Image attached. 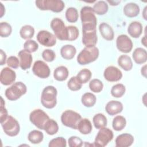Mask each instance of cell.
<instances>
[{
	"instance_id": "10",
	"label": "cell",
	"mask_w": 147,
	"mask_h": 147,
	"mask_svg": "<svg viewBox=\"0 0 147 147\" xmlns=\"http://www.w3.org/2000/svg\"><path fill=\"white\" fill-rule=\"evenodd\" d=\"M113 132L107 127L100 129L94 141V145L99 147L106 146L113 138Z\"/></svg>"
},
{
	"instance_id": "24",
	"label": "cell",
	"mask_w": 147,
	"mask_h": 147,
	"mask_svg": "<svg viewBox=\"0 0 147 147\" xmlns=\"http://www.w3.org/2000/svg\"><path fill=\"white\" fill-rule=\"evenodd\" d=\"M76 53L75 47L72 45H65L60 49V54L62 57L66 60H71L74 58Z\"/></svg>"
},
{
	"instance_id": "4",
	"label": "cell",
	"mask_w": 147,
	"mask_h": 147,
	"mask_svg": "<svg viewBox=\"0 0 147 147\" xmlns=\"http://www.w3.org/2000/svg\"><path fill=\"white\" fill-rule=\"evenodd\" d=\"M35 3L41 10H51L55 13L61 12L65 7V4L61 0H37Z\"/></svg>"
},
{
	"instance_id": "32",
	"label": "cell",
	"mask_w": 147,
	"mask_h": 147,
	"mask_svg": "<svg viewBox=\"0 0 147 147\" xmlns=\"http://www.w3.org/2000/svg\"><path fill=\"white\" fill-rule=\"evenodd\" d=\"M44 130L49 135L52 136L55 134L59 130V126L55 120L49 119L45 125Z\"/></svg>"
},
{
	"instance_id": "19",
	"label": "cell",
	"mask_w": 147,
	"mask_h": 147,
	"mask_svg": "<svg viewBox=\"0 0 147 147\" xmlns=\"http://www.w3.org/2000/svg\"><path fill=\"white\" fill-rule=\"evenodd\" d=\"M105 110L109 115H114L120 113L122 111L123 105L119 101L111 100L106 105Z\"/></svg>"
},
{
	"instance_id": "11",
	"label": "cell",
	"mask_w": 147,
	"mask_h": 147,
	"mask_svg": "<svg viewBox=\"0 0 147 147\" xmlns=\"http://www.w3.org/2000/svg\"><path fill=\"white\" fill-rule=\"evenodd\" d=\"M32 71L36 76L42 79L48 78L51 73L48 65L41 60L35 61L32 67Z\"/></svg>"
},
{
	"instance_id": "47",
	"label": "cell",
	"mask_w": 147,
	"mask_h": 147,
	"mask_svg": "<svg viewBox=\"0 0 147 147\" xmlns=\"http://www.w3.org/2000/svg\"><path fill=\"white\" fill-rule=\"evenodd\" d=\"M8 116V113L5 107V102L2 97H1V112H0V121L3 122Z\"/></svg>"
},
{
	"instance_id": "41",
	"label": "cell",
	"mask_w": 147,
	"mask_h": 147,
	"mask_svg": "<svg viewBox=\"0 0 147 147\" xmlns=\"http://www.w3.org/2000/svg\"><path fill=\"white\" fill-rule=\"evenodd\" d=\"M67 41H74L77 39L79 36L78 29L72 25L67 26Z\"/></svg>"
},
{
	"instance_id": "38",
	"label": "cell",
	"mask_w": 147,
	"mask_h": 147,
	"mask_svg": "<svg viewBox=\"0 0 147 147\" xmlns=\"http://www.w3.org/2000/svg\"><path fill=\"white\" fill-rule=\"evenodd\" d=\"M89 87L92 92L98 93L103 90V84L99 79H94L90 82Z\"/></svg>"
},
{
	"instance_id": "16",
	"label": "cell",
	"mask_w": 147,
	"mask_h": 147,
	"mask_svg": "<svg viewBox=\"0 0 147 147\" xmlns=\"http://www.w3.org/2000/svg\"><path fill=\"white\" fill-rule=\"evenodd\" d=\"M16 72L8 67L3 68L0 74V81L1 83L5 86H8L16 80Z\"/></svg>"
},
{
	"instance_id": "43",
	"label": "cell",
	"mask_w": 147,
	"mask_h": 147,
	"mask_svg": "<svg viewBox=\"0 0 147 147\" xmlns=\"http://www.w3.org/2000/svg\"><path fill=\"white\" fill-rule=\"evenodd\" d=\"M38 48V44L32 40H28L24 44V48L29 53L36 52Z\"/></svg>"
},
{
	"instance_id": "21",
	"label": "cell",
	"mask_w": 147,
	"mask_h": 147,
	"mask_svg": "<svg viewBox=\"0 0 147 147\" xmlns=\"http://www.w3.org/2000/svg\"><path fill=\"white\" fill-rule=\"evenodd\" d=\"M142 24L138 21L131 22L127 28L128 33L133 38L139 37L142 33Z\"/></svg>"
},
{
	"instance_id": "25",
	"label": "cell",
	"mask_w": 147,
	"mask_h": 147,
	"mask_svg": "<svg viewBox=\"0 0 147 147\" xmlns=\"http://www.w3.org/2000/svg\"><path fill=\"white\" fill-rule=\"evenodd\" d=\"M77 129L83 134H88L92 131V124L90 121L87 118L81 119L78 124Z\"/></svg>"
},
{
	"instance_id": "1",
	"label": "cell",
	"mask_w": 147,
	"mask_h": 147,
	"mask_svg": "<svg viewBox=\"0 0 147 147\" xmlns=\"http://www.w3.org/2000/svg\"><path fill=\"white\" fill-rule=\"evenodd\" d=\"M80 18L82 23V30L96 29L97 20L91 7L84 6L82 8Z\"/></svg>"
},
{
	"instance_id": "9",
	"label": "cell",
	"mask_w": 147,
	"mask_h": 147,
	"mask_svg": "<svg viewBox=\"0 0 147 147\" xmlns=\"http://www.w3.org/2000/svg\"><path fill=\"white\" fill-rule=\"evenodd\" d=\"M51 27L55 33V37L60 40H67V28L63 21L55 18L51 21Z\"/></svg>"
},
{
	"instance_id": "12",
	"label": "cell",
	"mask_w": 147,
	"mask_h": 147,
	"mask_svg": "<svg viewBox=\"0 0 147 147\" xmlns=\"http://www.w3.org/2000/svg\"><path fill=\"white\" fill-rule=\"evenodd\" d=\"M36 38L38 42L45 47H53L56 43L55 36L47 30L40 31Z\"/></svg>"
},
{
	"instance_id": "51",
	"label": "cell",
	"mask_w": 147,
	"mask_h": 147,
	"mask_svg": "<svg viewBox=\"0 0 147 147\" xmlns=\"http://www.w3.org/2000/svg\"><path fill=\"white\" fill-rule=\"evenodd\" d=\"M109 3H110L111 4V5L112 6H115V5H117L119 3H120V1H117V2H114V1H107Z\"/></svg>"
},
{
	"instance_id": "44",
	"label": "cell",
	"mask_w": 147,
	"mask_h": 147,
	"mask_svg": "<svg viewBox=\"0 0 147 147\" xmlns=\"http://www.w3.org/2000/svg\"><path fill=\"white\" fill-rule=\"evenodd\" d=\"M42 57L44 60L48 62L53 61L56 57L55 52L51 49H45L42 53Z\"/></svg>"
},
{
	"instance_id": "34",
	"label": "cell",
	"mask_w": 147,
	"mask_h": 147,
	"mask_svg": "<svg viewBox=\"0 0 147 147\" xmlns=\"http://www.w3.org/2000/svg\"><path fill=\"white\" fill-rule=\"evenodd\" d=\"M126 121L124 117L117 115L114 118L113 121V127L116 131H121L126 126Z\"/></svg>"
},
{
	"instance_id": "39",
	"label": "cell",
	"mask_w": 147,
	"mask_h": 147,
	"mask_svg": "<svg viewBox=\"0 0 147 147\" xmlns=\"http://www.w3.org/2000/svg\"><path fill=\"white\" fill-rule=\"evenodd\" d=\"M67 86L71 91H78L82 88V83L76 76H73L68 82Z\"/></svg>"
},
{
	"instance_id": "49",
	"label": "cell",
	"mask_w": 147,
	"mask_h": 147,
	"mask_svg": "<svg viewBox=\"0 0 147 147\" xmlns=\"http://www.w3.org/2000/svg\"><path fill=\"white\" fill-rule=\"evenodd\" d=\"M141 74L143 75L145 78L146 77V65H145L144 67H142L141 68Z\"/></svg>"
},
{
	"instance_id": "23",
	"label": "cell",
	"mask_w": 147,
	"mask_h": 147,
	"mask_svg": "<svg viewBox=\"0 0 147 147\" xmlns=\"http://www.w3.org/2000/svg\"><path fill=\"white\" fill-rule=\"evenodd\" d=\"M132 56L133 60L138 64H141L146 61L147 52L145 49L142 48H136L134 51Z\"/></svg>"
},
{
	"instance_id": "46",
	"label": "cell",
	"mask_w": 147,
	"mask_h": 147,
	"mask_svg": "<svg viewBox=\"0 0 147 147\" xmlns=\"http://www.w3.org/2000/svg\"><path fill=\"white\" fill-rule=\"evenodd\" d=\"M6 63L9 67L14 69L18 68L20 65V61L18 59L14 56L9 57L6 60Z\"/></svg>"
},
{
	"instance_id": "30",
	"label": "cell",
	"mask_w": 147,
	"mask_h": 147,
	"mask_svg": "<svg viewBox=\"0 0 147 147\" xmlns=\"http://www.w3.org/2000/svg\"><path fill=\"white\" fill-rule=\"evenodd\" d=\"M28 140L34 144H37L41 142L44 138L43 133L37 130H33L31 131L28 136Z\"/></svg>"
},
{
	"instance_id": "8",
	"label": "cell",
	"mask_w": 147,
	"mask_h": 147,
	"mask_svg": "<svg viewBox=\"0 0 147 147\" xmlns=\"http://www.w3.org/2000/svg\"><path fill=\"white\" fill-rule=\"evenodd\" d=\"M49 119L47 114L41 109H36L32 111L29 115L30 122L35 126L41 130H44L45 125Z\"/></svg>"
},
{
	"instance_id": "42",
	"label": "cell",
	"mask_w": 147,
	"mask_h": 147,
	"mask_svg": "<svg viewBox=\"0 0 147 147\" xmlns=\"http://www.w3.org/2000/svg\"><path fill=\"white\" fill-rule=\"evenodd\" d=\"M49 147H65L67 146L66 140L63 137H58L50 141Z\"/></svg>"
},
{
	"instance_id": "14",
	"label": "cell",
	"mask_w": 147,
	"mask_h": 147,
	"mask_svg": "<svg viewBox=\"0 0 147 147\" xmlns=\"http://www.w3.org/2000/svg\"><path fill=\"white\" fill-rule=\"evenodd\" d=\"M82 42L86 47L95 46L97 43L98 37L96 29L82 30Z\"/></svg>"
},
{
	"instance_id": "37",
	"label": "cell",
	"mask_w": 147,
	"mask_h": 147,
	"mask_svg": "<svg viewBox=\"0 0 147 147\" xmlns=\"http://www.w3.org/2000/svg\"><path fill=\"white\" fill-rule=\"evenodd\" d=\"M91 76H92L91 72L89 69L87 68H84L80 70L79 72L76 77L79 80V81L83 84V83H86L87 82H88L91 79Z\"/></svg>"
},
{
	"instance_id": "7",
	"label": "cell",
	"mask_w": 147,
	"mask_h": 147,
	"mask_svg": "<svg viewBox=\"0 0 147 147\" xmlns=\"http://www.w3.org/2000/svg\"><path fill=\"white\" fill-rule=\"evenodd\" d=\"M81 119L82 117L79 113L70 110L64 111L61 116L62 123L74 129H77L78 124Z\"/></svg>"
},
{
	"instance_id": "33",
	"label": "cell",
	"mask_w": 147,
	"mask_h": 147,
	"mask_svg": "<svg viewBox=\"0 0 147 147\" xmlns=\"http://www.w3.org/2000/svg\"><path fill=\"white\" fill-rule=\"evenodd\" d=\"M20 34L21 38L23 39L29 40L34 36V29L31 25H26L21 28Z\"/></svg>"
},
{
	"instance_id": "13",
	"label": "cell",
	"mask_w": 147,
	"mask_h": 147,
	"mask_svg": "<svg viewBox=\"0 0 147 147\" xmlns=\"http://www.w3.org/2000/svg\"><path fill=\"white\" fill-rule=\"evenodd\" d=\"M117 49L123 53H129L133 48V42L131 39L126 34H121L116 40Z\"/></svg>"
},
{
	"instance_id": "17",
	"label": "cell",
	"mask_w": 147,
	"mask_h": 147,
	"mask_svg": "<svg viewBox=\"0 0 147 147\" xmlns=\"http://www.w3.org/2000/svg\"><path fill=\"white\" fill-rule=\"evenodd\" d=\"M20 57V66L23 70H26L30 68L33 58L32 56L29 52L25 49L21 50L18 53Z\"/></svg>"
},
{
	"instance_id": "28",
	"label": "cell",
	"mask_w": 147,
	"mask_h": 147,
	"mask_svg": "<svg viewBox=\"0 0 147 147\" xmlns=\"http://www.w3.org/2000/svg\"><path fill=\"white\" fill-rule=\"evenodd\" d=\"M96 98L95 95L91 92H86L84 94L81 99L82 104L87 107H92L96 103Z\"/></svg>"
},
{
	"instance_id": "48",
	"label": "cell",
	"mask_w": 147,
	"mask_h": 147,
	"mask_svg": "<svg viewBox=\"0 0 147 147\" xmlns=\"http://www.w3.org/2000/svg\"><path fill=\"white\" fill-rule=\"evenodd\" d=\"M1 52V61H0V64L1 65H3L5 64L6 63V55L5 53V52L2 50H0Z\"/></svg>"
},
{
	"instance_id": "40",
	"label": "cell",
	"mask_w": 147,
	"mask_h": 147,
	"mask_svg": "<svg viewBox=\"0 0 147 147\" xmlns=\"http://www.w3.org/2000/svg\"><path fill=\"white\" fill-rule=\"evenodd\" d=\"M12 32L11 25L6 22H2L0 24V36L2 37L9 36Z\"/></svg>"
},
{
	"instance_id": "2",
	"label": "cell",
	"mask_w": 147,
	"mask_h": 147,
	"mask_svg": "<svg viewBox=\"0 0 147 147\" xmlns=\"http://www.w3.org/2000/svg\"><path fill=\"white\" fill-rule=\"evenodd\" d=\"M57 91L56 88L52 86H48L45 87L42 92L41 102L44 107L47 109H53L57 103Z\"/></svg>"
},
{
	"instance_id": "22",
	"label": "cell",
	"mask_w": 147,
	"mask_h": 147,
	"mask_svg": "<svg viewBox=\"0 0 147 147\" xmlns=\"http://www.w3.org/2000/svg\"><path fill=\"white\" fill-rule=\"evenodd\" d=\"M123 13L128 17L133 18L137 16L140 13L139 6L133 2L128 3L123 7Z\"/></svg>"
},
{
	"instance_id": "5",
	"label": "cell",
	"mask_w": 147,
	"mask_h": 147,
	"mask_svg": "<svg viewBox=\"0 0 147 147\" xmlns=\"http://www.w3.org/2000/svg\"><path fill=\"white\" fill-rule=\"evenodd\" d=\"M26 91V85L21 82H17L6 90L5 96L10 100H16L25 94Z\"/></svg>"
},
{
	"instance_id": "15",
	"label": "cell",
	"mask_w": 147,
	"mask_h": 147,
	"mask_svg": "<svg viewBox=\"0 0 147 147\" xmlns=\"http://www.w3.org/2000/svg\"><path fill=\"white\" fill-rule=\"evenodd\" d=\"M103 76L105 79L109 82H117L122 78V73L117 67L109 66L105 69Z\"/></svg>"
},
{
	"instance_id": "50",
	"label": "cell",
	"mask_w": 147,
	"mask_h": 147,
	"mask_svg": "<svg viewBox=\"0 0 147 147\" xmlns=\"http://www.w3.org/2000/svg\"><path fill=\"white\" fill-rule=\"evenodd\" d=\"M141 43L145 47H146L147 46H146V36L145 35L144 36V37L142 38V40H141Z\"/></svg>"
},
{
	"instance_id": "36",
	"label": "cell",
	"mask_w": 147,
	"mask_h": 147,
	"mask_svg": "<svg viewBox=\"0 0 147 147\" xmlns=\"http://www.w3.org/2000/svg\"><path fill=\"white\" fill-rule=\"evenodd\" d=\"M78 11L75 7H69L65 11V18L69 22H75L78 19Z\"/></svg>"
},
{
	"instance_id": "6",
	"label": "cell",
	"mask_w": 147,
	"mask_h": 147,
	"mask_svg": "<svg viewBox=\"0 0 147 147\" xmlns=\"http://www.w3.org/2000/svg\"><path fill=\"white\" fill-rule=\"evenodd\" d=\"M1 126L6 134L10 137H14L18 134L20 126L18 122L12 116L8 115L2 122Z\"/></svg>"
},
{
	"instance_id": "18",
	"label": "cell",
	"mask_w": 147,
	"mask_h": 147,
	"mask_svg": "<svg viewBox=\"0 0 147 147\" xmlns=\"http://www.w3.org/2000/svg\"><path fill=\"white\" fill-rule=\"evenodd\" d=\"M134 142L133 136L129 133H123L118 136L115 139L117 147H128L131 146Z\"/></svg>"
},
{
	"instance_id": "52",
	"label": "cell",
	"mask_w": 147,
	"mask_h": 147,
	"mask_svg": "<svg viewBox=\"0 0 147 147\" xmlns=\"http://www.w3.org/2000/svg\"><path fill=\"white\" fill-rule=\"evenodd\" d=\"M146 7H145V8H144V11H143V14H142V16H143V17L144 18V19L145 20H147V18H146Z\"/></svg>"
},
{
	"instance_id": "29",
	"label": "cell",
	"mask_w": 147,
	"mask_h": 147,
	"mask_svg": "<svg viewBox=\"0 0 147 147\" xmlns=\"http://www.w3.org/2000/svg\"><path fill=\"white\" fill-rule=\"evenodd\" d=\"M92 121L94 126L98 129L105 127L107 125V118L104 114L101 113L95 114Z\"/></svg>"
},
{
	"instance_id": "31",
	"label": "cell",
	"mask_w": 147,
	"mask_h": 147,
	"mask_svg": "<svg viewBox=\"0 0 147 147\" xmlns=\"http://www.w3.org/2000/svg\"><path fill=\"white\" fill-rule=\"evenodd\" d=\"M92 9L95 13L98 15H103L108 11L109 7L107 3L105 1H99L94 5Z\"/></svg>"
},
{
	"instance_id": "26",
	"label": "cell",
	"mask_w": 147,
	"mask_h": 147,
	"mask_svg": "<svg viewBox=\"0 0 147 147\" xmlns=\"http://www.w3.org/2000/svg\"><path fill=\"white\" fill-rule=\"evenodd\" d=\"M69 72L67 67L61 65L57 67L53 72V77L57 81H64L68 76Z\"/></svg>"
},
{
	"instance_id": "20",
	"label": "cell",
	"mask_w": 147,
	"mask_h": 147,
	"mask_svg": "<svg viewBox=\"0 0 147 147\" xmlns=\"http://www.w3.org/2000/svg\"><path fill=\"white\" fill-rule=\"evenodd\" d=\"M99 32L103 37L106 40L111 41L114 39V33L113 28L110 25L106 22H102L99 26Z\"/></svg>"
},
{
	"instance_id": "27",
	"label": "cell",
	"mask_w": 147,
	"mask_h": 147,
	"mask_svg": "<svg viewBox=\"0 0 147 147\" xmlns=\"http://www.w3.org/2000/svg\"><path fill=\"white\" fill-rule=\"evenodd\" d=\"M118 64L123 70L126 71H130L133 68L131 59L126 55H122L118 57Z\"/></svg>"
},
{
	"instance_id": "3",
	"label": "cell",
	"mask_w": 147,
	"mask_h": 147,
	"mask_svg": "<svg viewBox=\"0 0 147 147\" xmlns=\"http://www.w3.org/2000/svg\"><path fill=\"white\" fill-rule=\"evenodd\" d=\"M99 49L95 46L85 47L77 56V61L80 65H86L95 61L99 56Z\"/></svg>"
},
{
	"instance_id": "45",
	"label": "cell",
	"mask_w": 147,
	"mask_h": 147,
	"mask_svg": "<svg viewBox=\"0 0 147 147\" xmlns=\"http://www.w3.org/2000/svg\"><path fill=\"white\" fill-rule=\"evenodd\" d=\"M68 142L70 147H80L83 145L82 139L77 136H71L69 137Z\"/></svg>"
},
{
	"instance_id": "35",
	"label": "cell",
	"mask_w": 147,
	"mask_h": 147,
	"mask_svg": "<svg viewBox=\"0 0 147 147\" xmlns=\"http://www.w3.org/2000/svg\"><path fill=\"white\" fill-rule=\"evenodd\" d=\"M126 91L125 87L121 83H118L114 85L111 90V94L115 98L122 97Z\"/></svg>"
}]
</instances>
